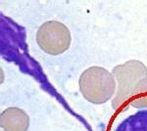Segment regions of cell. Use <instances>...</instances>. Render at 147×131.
<instances>
[{"instance_id":"1","label":"cell","mask_w":147,"mask_h":131,"mask_svg":"<svg viewBox=\"0 0 147 131\" xmlns=\"http://www.w3.org/2000/svg\"><path fill=\"white\" fill-rule=\"evenodd\" d=\"M79 86L84 99L97 105L109 101L116 91L114 75L108 70L98 66L90 67L80 75Z\"/></svg>"},{"instance_id":"2","label":"cell","mask_w":147,"mask_h":131,"mask_svg":"<svg viewBox=\"0 0 147 131\" xmlns=\"http://www.w3.org/2000/svg\"><path fill=\"white\" fill-rule=\"evenodd\" d=\"M113 75L118 80V92L112 102L116 110L129 103L137 83L147 75V68L139 61H129L114 68Z\"/></svg>"},{"instance_id":"3","label":"cell","mask_w":147,"mask_h":131,"mask_svg":"<svg viewBox=\"0 0 147 131\" xmlns=\"http://www.w3.org/2000/svg\"><path fill=\"white\" fill-rule=\"evenodd\" d=\"M71 32L63 23L58 21H48L42 24L37 30L36 42L46 54H63L71 45Z\"/></svg>"},{"instance_id":"4","label":"cell","mask_w":147,"mask_h":131,"mask_svg":"<svg viewBox=\"0 0 147 131\" xmlns=\"http://www.w3.org/2000/svg\"><path fill=\"white\" fill-rule=\"evenodd\" d=\"M107 131H147V106L127 104L113 116Z\"/></svg>"},{"instance_id":"5","label":"cell","mask_w":147,"mask_h":131,"mask_svg":"<svg viewBox=\"0 0 147 131\" xmlns=\"http://www.w3.org/2000/svg\"><path fill=\"white\" fill-rule=\"evenodd\" d=\"M0 125L3 131H28L30 118L22 109L10 107L1 113Z\"/></svg>"},{"instance_id":"6","label":"cell","mask_w":147,"mask_h":131,"mask_svg":"<svg viewBox=\"0 0 147 131\" xmlns=\"http://www.w3.org/2000/svg\"><path fill=\"white\" fill-rule=\"evenodd\" d=\"M129 104L136 107L147 106V77H143L137 83Z\"/></svg>"}]
</instances>
